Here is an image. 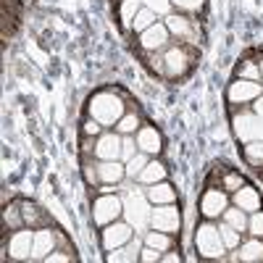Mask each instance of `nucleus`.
Returning a JSON list of instances; mask_svg holds the SVG:
<instances>
[{
  "label": "nucleus",
  "instance_id": "f257e3e1",
  "mask_svg": "<svg viewBox=\"0 0 263 263\" xmlns=\"http://www.w3.org/2000/svg\"><path fill=\"white\" fill-rule=\"evenodd\" d=\"M129 179H124L119 184V192H121V200H124V221H129L135 227L137 234H145L150 229V213H153V203L147 200V192L142 190V184L135 187L126 184Z\"/></svg>",
  "mask_w": 263,
  "mask_h": 263
},
{
  "label": "nucleus",
  "instance_id": "f03ea898",
  "mask_svg": "<svg viewBox=\"0 0 263 263\" xmlns=\"http://www.w3.org/2000/svg\"><path fill=\"white\" fill-rule=\"evenodd\" d=\"M126 111H129V105L124 95H119L116 90H98L87 100V116H92L103 126H116Z\"/></svg>",
  "mask_w": 263,
  "mask_h": 263
},
{
  "label": "nucleus",
  "instance_id": "7ed1b4c3",
  "mask_svg": "<svg viewBox=\"0 0 263 263\" xmlns=\"http://www.w3.org/2000/svg\"><path fill=\"white\" fill-rule=\"evenodd\" d=\"M195 253L203 260H224L227 258V245L218 232V224H213L211 218L200 221L195 227Z\"/></svg>",
  "mask_w": 263,
  "mask_h": 263
},
{
  "label": "nucleus",
  "instance_id": "20e7f679",
  "mask_svg": "<svg viewBox=\"0 0 263 263\" xmlns=\"http://www.w3.org/2000/svg\"><path fill=\"white\" fill-rule=\"evenodd\" d=\"M163 24L168 27L171 37L179 40V45H187V48L200 45V27H197V21H195L190 13L171 11V13H166Z\"/></svg>",
  "mask_w": 263,
  "mask_h": 263
},
{
  "label": "nucleus",
  "instance_id": "39448f33",
  "mask_svg": "<svg viewBox=\"0 0 263 263\" xmlns=\"http://www.w3.org/2000/svg\"><path fill=\"white\" fill-rule=\"evenodd\" d=\"M124 218V200L121 192H98V197L92 200V221L98 229H103L105 224L119 221Z\"/></svg>",
  "mask_w": 263,
  "mask_h": 263
},
{
  "label": "nucleus",
  "instance_id": "423d86ee",
  "mask_svg": "<svg viewBox=\"0 0 263 263\" xmlns=\"http://www.w3.org/2000/svg\"><path fill=\"white\" fill-rule=\"evenodd\" d=\"M195 53L187 45H168L163 50V77L166 79H182L190 69H192Z\"/></svg>",
  "mask_w": 263,
  "mask_h": 263
},
{
  "label": "nucleus",
  "instance_id": "0eeeda50",
  "mask_svg": "<svg viewBox=\"0 0 263 263\" xmlns=\"http://www.w3.org/2000/svg\"><path fill=\"white\" fill-rule=\"evenodd\" d=\"M34 250V229L32 227H21L11 232V237H3V253L11 260H32Z\"/></svg>",
  "mask_w": 263,
  "mask_h": 263
},
{
  "label": "nucleus",
  "instance_id": "6e6552de",
  "mask_svg": "<svg viewBox=\"0 0 263 263\" xmlns=\"http://www.w3.org/2000/svg\"><path fill=\"white\" fill-rule=\"evenodd\" d=\"M232 205V195L221 187H208L203 195H200V216L203 218H211V221H216V218H221L224 211Z\"/></svg>",
  "mask_w": 263,
  "mask_h": 263
},
{
  "label": "nucleus",
  "instance_id": "1a4fd4ad",
  "mask_svg": "<svg viewBox=\"0 0 263 263\" xmlns=\"http://www.w3.org/2000/svg\"><path fill=\"white\" fill-rule=\"evenodd\" d=\"M150 229L168 232V234H179V232H182V211L177 208V203H168V205H153V213H150Z\"/></svg>",
  "mask_w": 263,
  "mask_h": 263
},
{
  "label": "nucleus",
  "instance_id": "9d476101",
  "mask_svg": "<svg viewBox=\"0 0 263 263\" xmlns=\"http://www.w3.org/2000/svg\"><path fill=\"white\" fill-rule=\"evenodd\" d=\"M135 227H132L129 221H124V218H119V221H111V224H105L100 229V248L108 253V250H116L121 245H126L132 237H135Z\"/></svg>",
  "mask_w": 263,
  "mask_h": 263
},
{
  "label": "nucleus",
  "instance_id": "9b49d317",
  "mask_svg": "<svg viewBox=\"0 0 263 263\" xmlns=\"http://www.w3.org/2000/svg\"><path fill=\"white\" fill-rule=\"evenodd\" d=\"M260 95H263V84H260V82L239 79V77L229 84V90H227L229 105H248V103H255Z\"/></svg>",
  "mask_w": 263,
  "mask_h": 263
},
{
  "label": "nucleus",
  "instance_id": "f8f14e48",
  "mask_svg": "<svg viewBox=\"0 0 263 263\" xmlns=\"http://www.w3.org/2000/svg\"><path fill=\"white\" fill-rule=\"evenodd\" d=\"M140 37V48H142V53H161V50H166L168 45H171V32H168V27L163 24V21H156L150 29H145L142 34H137Z\"/></svg>",
  "mask_w": 263,
  "mask_h": 263
},
{
  "label": "nucleus",
  "instance_id": "ddd939ff",
  "mask_svg": "<svg viewBox=\"0 0 263 263\" xmlns=\"http://www.w3.org/2000/svg\"><path fill=\"white\" fill-rule=\"evenodd\" d=\"M121 135L116 129H108L95 140V158L98 161H121Z\"/></svg>",
  "mask_w": 263,
  "mask_h": 263
},
{
  "label": "nucleus",
  "instance_id": "4468645a",
  "mask_svg": "<svg viewBox=\"0 0 263 263\" xmlns=\"http://www.w3.org/2000/svg\"><path fill=\"white\" fill-rule=\"evenodd\" d=\"M234 135L242 142L263 137V121H260V116L255 111H242V116H234Z\"/></svg>",
  "mask_w": 263,
  "mask_h": 263
},
{
  "label": "nucleus",
  "instance_id": "2eb2a0df",
  "mask_svg": "<svg viewBox=\"0 0 263 263\" xmlns=\"http://www.w3.org/2000/svg\"><path fill=\"white\" fill-rule=\"evenodd\" d=\"M135 140H137V150L147 153L150 158H156L158 153L163 150V137H161V132H158L156 126H150V124H142V126L137 129Z\"/></svg>",
  "mask_w": 263,
  "mask_h": 263
},
{
  "label": "nucleus",
  "instance_id": "dca6fc26",
  "mask_svg": "<svg viewBox=\"0 0 263 263\" xmlns=\"http://www.w3.org/2000/svg\"><path fill=\"white\" fill-rule=\"evenodd\" d=\"M224 260L260 263V260H263V237H250V239H245V242H239V248H234V253L227 255Z\"/></svg>",
  "mask_w": 263,
  "mask_h": 263
},
{
  "label": "nucleus",
  "instance_id": "f3484780",
  "mask_svg": "<svg viewBox=\"0 0 263 263\" xmlns=\"http://www.w3.org/2000/svg\"><path fill=\"white\" fill-rule=\"evenodd\" d=\"M98 177L100 187H119L126 179V166L124 161H98Z\"/></svg>",
  "mask_w": 263,
  "mask_h": 263
},
{
  "label": "nucleus",
  "instance_id": "a211bd4d",
  "mask_svg": "<svg viewBox=\"0 0 263 263\" xmlns=\"http://www.w3.org/2000/svg\"><path fill=\"white\" fill-rule=\"evenodd\" d=\"M58 245V234L53 227H42L34 229V250H32V260H45Z\"/></svg>",
  "mask_w": 263,
  "mask_h": 263
},
{
  "label": "nucleus",
  "instance_id": "6ab92c4d",
  "mask_svg": "<svg viewBox=\"0 0 263 263\" xmlns=\"http://www.w3.org/2000/svg\"><path fill=\"white\" fill-rule=\"evenodd\" d=\"M142 245H145L142 234H135L126 245H121V248H116V250H108L105 260H108V263H135V260H140Z\"/></svg>",
  "mask_w": 263,
  "mask_h": 263
},
{
  "label": "nucleus",
  "instance_id": "aec40b11",
  "mask_svg": "<svg viewBox=\"0 0 263 263\" xmlns=\"http://www.w3.org/2000/svg\"><path fill=\"white\" fill-rule=\"evenodd\" d=\"M260 192L255 190V187H250V184H242L237 192H232V205H237V208H242L245 213H255V211H260Z\"/></svg>",
  "mask_w": 263,
  "mask_h": 263
},
{
  "label": "nucleus",
  "instance_id": "412c9836",
  "mask_svg": "<svg viewBox=\"0 0 263 263\" xmlns=\"http://www.w3.org/2000/svg\"><path fill=\"white\" fill-rule=\"evenodd\" d=\"M145 192H147V200H150L153 205H168V203H177V190H174V184H171L168 179H163V182H158V184L145 187Z\"/></svg>",
  "mask_w": 263,
  "mask_h": 263
},
{
  "label": "nucleus",
  "instance_id": "4be33fe9",
  "mask_svg": "<svg viewBox=\"0 0 263 263\" xmlns=\"http://www.w3.org/2000/svg\"><path fill=\"white\" fill-rule=\"evenodd\" d=\"M21 203V216H24V224L32 229H42V227H50V216L42 211L37 203L32 200H18Z\"/></svg>",
  "mask_w": 263,
  "mask_h": 263
},
{
  "label": "nucleus",
  "instance_id": "5701e85b",
  "mask_svg": "<svg viewBox=\"0 0 263 263\" xmlns=\"http://www.w3.org/2000/svg\"><path fill=\"white\" fill-rule=\"evenodd\" d=\"M163 179H168V168H166L161 161L150 158V163L142 168V174L137 177V184H142V187H150V184H158V182H163Z\"/></svg>",
  "mask_w": 263,
  "mask_h": 263
},
{
  "label": "nucleus",
  "instance_id": "b1692460",
  "mask_svg": "<svg viewBox=\"0 0 263 263\" xmlns=\"http://www.w3.org/2000/svg\"><path fill=\"white\" fill-rule=\"evenodd\" d=\"M27 227L24 224V216H21V203H6L3 205V237H8L11 232Z\"/></svg>",
  "mask_w": 263,
  "mask_h": 263
},
{
  "label": "nucleus",
  "instance_id": "393cba45",
  "mask_svg": "<svg viewBox=\"0 0 263 263\" xmlns=\"http://www.w3.org/2000/svg\"><path fill=\"white\" fill-rule=\"evenodd\" d=\"M174 237H177V234H168V232H158V229H147V232L142 234L145 245L156 248V250H161V253H166V250H171V248H174Z\"/></svg>",
  "mask_w": 263,
  "mask_h": 263
},
{
  "label": "nucleus",
  "instance_id": "a878e982",
  "mask_svg": "<svg viewBox=\"0 0 263 263\" xmlns=\"http://www.w3.org/2000/svg\"><path fill=\"white\" fill-rule=\"evenodd\" d=\"M140 8H142V0H121L119 3V18L124 32H132V21L140 13Z\"/></svg>",
  "mask_w": 263,
  "mask_h": 263
},
{
  "label": "nucleus",
  "instance_id": "bb28decb",
  "mask_svg": "<svg viewBox=\"0 0 263 263\" xmlns=\"http://www.w3.org/2000/svg\"><path fill=\"white\" fill-rule=\"evenodd\" d=\"M82 177H84V184L90 187V190H98V187H100L98 158H95V156H82Z\"/></svg>",
  "mask_w": 263,
  "mask_h": 263
},
{
  "label": "nucleus",
  "instance_id": "cd10ccee",
  "mask_svg": "<svg viewBox=\"0 0 263 263\" xmlns=\"http://www.w3.org/2000/svg\"><path fill=\"white\" fill-rule=\"evenodd\" d=\"M248 218H250V213H245L242 208H237V205H229L227 211H224V216H221V221H227L229 227H234V229H239V232H248Z\"/></svg>",
  "mask_w": 263,
  "mask_h": 263
},
{
  "label": "nucleus",
  "instance_id": "c85d7f7f",
  "mask_svg": "<svg viewBox=\"0 0 263 263\" xmlns=\"http://www.w3.org/2000/svg\"><path fill=\"white\" fill-rule=\"evenodd\" d=\"M156 21H158V13L153 11L150 6H142L140 13L135 16V21H132V32H135V34H142L145 29H150L153 24H156Z\"/></svg>",
  "mask_w": 263,
  "mask_h": 263
},
{
  "label": "nucleus",
  "instance_id": "c756f323",
  "mask_svg": "<svg viewBox=\"0 0 263 263\" xmlns=\"http://www.w3.org/2000/svg\"><path fill=\"white\" fill-rule=\"evenodd\" d=\"M142 126V119H140V114L137 111H126L121 119H119V124L114 126L119 135H137V129Z\"/></svg>",
  "mask_w": 263,
  "mask_h": 263
},
{
  "label": "nucleus",
  "instance_id": "7c9ffc66",
  "mask_svg": "<svg viewBox=\"0 0 263 263\" xmlns=\"http://www.w3.org/2000/svg\"><path fill=\"white\" fill-rule=\"evenodd\" d=\"M150 163V156L147 153H142V150H137V156H132L124 166H126V179H132V182H137V177L142 174V168Z\"/></svg>",
  "mask_w": 263,
  "mask_h": 263
},
{
  "label": "nucleus",
  "instance_id": "2f4dec72",
  "mask_svg": "<svg viewBox=\"0 0 263 263\" xmlns=\"http://www.w3.org/2000/svg\"><path fill=\"white\" fill-rule=\"evenodd\" d=\"M242 156H245V161H248L250 166H263V137L245 142Z\"/></svg>",
  "mask_w": 263,
  "mask_h": 263
},
{
  "label": "nucleus",
  "instance_id": "473e14b6",
  "mask_svg": "<svg viewBox=\"0 0 263 263\" xmlns=\"http://www.w3.org/2000/svg\"><path fill=\"white\" fill-rule=\"evenodd\" d=\"M218 232H221V239H224L227 250H234V248H239V242H242V232L234 229V227H229L227 221L218 224Z\"/></svg>",
  "mask_w": 263,
  "mask_h": 263
},
{
  "label": "nucleus",
  "instance_id": "72a5a7b5",
  "mask_svg": "<svg viewBox=\"0 0 263 263\" xmlns=\"http://www.w3.org/2000/svg\"><path fill=\"white\" fill-rule=\"evenodd\" d=\"M242 184H245V177H242V174H237V171H221V184H218V187L227 190L229 195L237 192Z\"/></svg>",
  "mask_w": 263,
  "mask_h": 263
},
{
  "label": "nucleus",
  "instance_id": "f704fd0d",
  "mask_svg": "<svg viewBox=\"0 0 263 263\" xmlns=\"http://www.w3.org/2000/svg\"><path fill=\"white\" fill-rule=\"evenodd\" d=\"M237 77L239 79H253V82H260V66L255 61H242V66L237 69Z\"/></svg>",
  "mask_w": 263,
  "mask_h": 263
},
{
  "label": "nucleus",
  "instance_id": "c9c22d12",
  "mask_svg": "<svg viewBox=\"0 0 263 263\" xmlns=\"http://www.w3.org/2000/svg\"><path fill=\"white\" fill-rule=\"evenodd\" d=\"M124 140H121V161L126 163L132 156H137V140H135V135H121Z\"/></svg>",
  "mask_w": 263,
  "mask_h": 263
},
{
  "label": "nucleus",
  "instance_id": "e433bc0d",
  "mask_svg": "<svg viewBox=\"0 0 263 263\" xmlns=\"http://www.w3.org/2000/svg\"><path fill=\"white\" fill-rule=\"evenodd\" d=\"M248 234L250 237H263V211L250 213V218H248Z\"/></svg>",
  "mask_w": 263,
  "mask_h": 263
},
{
  "label": "nucleus",
  "instance_id": "4c0bfd02",
  "mask_svg": "<svg viewBox=\"0 0 263 263\" xmlns=\"http://www.w3.org/2000/svg\"><path fill=\"white\" fill-rule=\"evenodd\" d=\"M203 3H205V0H171V6L179 8L182 13H195V11H200Z\"/></svg>",
  "mask_w": 263,
  "mask_h": 263
},
{
  "label": "nucleus",
  "instance_id": "58836bf2",
  "mask_svg": "<svg viewBox=\"0 0 263 263\" xmlns=\"http://www.w3.org/2000/svg\"><path fill=\"white\" fill-rule=\"evenodd\" d=\"M82 135H87V137H100V135H103V124L95 121L92 116H87L84 124H82Z\"/></svg>",
  "mask_w": 263,
  "mask_h": 263
},
{
  "label": "nucleus",
  "instance_id": "ea45409f",
  "mask_svg": "<svg viewBox=\"0 0 263 263\" xmlns=\"http://www.w3.org/2000/svg\"><path fill=\"white\" fill-rule=\"evenodd\" d=\"M71 260H77V255L74 253H69V250H53L45 260H42V263H71Z\"/></svg>",
  "mask_w": 263,
  "mask_h": 263
},
{
  "label": "nucleus",
  "instance_id": "a19ab883",
  "mask_svg": "<svg viewBox=\"0 0 263 263\" xmlns=\"http://www.w3.org/2000/svg\"><path fill=\"white\" fill-rule=\"evenodd\" d=\"M161 250H156V248H150V245H142V250H140V260L142 263H161Z\"/></svg>",
  "mask_w": 263,
  "mask_h": 263
},
{
  "label": "nucleus",
  "instance_id": "79ce46f5",
  "mask_svg": "<svg viewBox=\"0 0 263 263\" xmlns=\"http://www.w3.org/2000/svg\"><path fill=\"white\" fill-rule=\"evenodd\" d=\"M179 260H182V255H179V253H174V248L166 250V253L161 255V263H179Z\"/></svg>",
  "mask_w": 263,
  "mask_h": 263
},
{
  "label": "nucleus",
  "instance_id": "37998d69",
  "mask_svg": "<svg viewBox=\"0 0 263 263\" xmlns=\"http://www.w3.org/2000/svg\"><path fill=\"white\" fill-rule=\"evenodd\" d=\"M145 3H150V8L153 11H156V6H158V11H166L171 3H168V0H145Z\"/></svg>",
  "mask_w": 263,
  "mask_h": 263
},
{
  "label": "nucleus",
  "instance_id": "c03bdc74",
  "mask_svg": "<svg viewBox=\"0 0 263 263\" xmlns=\"http://www.w3.org/2000/svg\"><path fill=\"white\" fill-rule=\"evenodd\" d=\"M258 66H260V82H263V58L258 61Z\"/></svg>",
  "mask_w": 263,
  "mask_h": 263
},
{
  "label": "nucleus",
  "instance_id": "a18cd8bd",
  "mask_svg": "<svg viewBox=\"0 0 263 263\" xmlns=\"http://www.w3.org/2000/svg\"><path fill=\"white\" fill-rule=\"evenodd\" d=\"M260 168H263V166H260ZM260 177H263V171H260Z\"/></svg>",
  "mask_w": 263,
  "mask_h": 263
},
{
  "label": "nucleus",
  "instance_id": "49530a36",
  "mask_svg": "<svg viewBox=\"0 0 263 263\" xmlns=\"http://www.w3.org/2000/svg\"><path fill=\"white\" fill-rule=\"evenodd\" d=\"M116 3H121V0H116Z\"/></svg>",
  "mask_w": 263,
  "mask_h": 263
}]
</instances>
